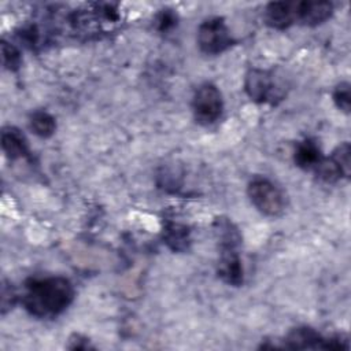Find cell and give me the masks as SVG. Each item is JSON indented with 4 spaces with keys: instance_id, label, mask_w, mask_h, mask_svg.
<instances>
[{
    "instance_id": "1",
    "label": "cell",
    "mask_w": 351,
    "mask_h": 351,
    "mask_svg": "<svg viewBox=\"0 0 351 351\" xmlns=\"http://www.w3.org/2000/svg\"><path fill=\"white\" fill-rule=\"evenodd\" d=\"M74 296V287L66 277H32L25 282L22 303L33 317L55 318L73 303Z\"/></svg>"
},
{
    "instance_id": "2",
    "label": "cell",
    "mask_w": 351,
    "mask_h": 351,
    "mask_svg": "<svg viewBox=\"0 0 351 351\" xmlns=\"http://www.w3.org/2000/svg\"><path fill=\"white\" fill-rule=\"evenodd\" d=\"M252 206L266 217H278L285 211L287 196L284 191L266 177H254L247 186Z\"/></svg>"
},
{
    "instance_id": "3",
    "label": "cell",
    "mask_w": 351,
    "mask_h": 351,
    "mask_svg": "<svg viewBox=\"0 0 351 351\" xmlns=\"http://www.w3.org/2000/svg\"><path fill=\"white\" fill-rule=\"evenodd\" d=\"M281 348L289 350H348V339L343 335L324 336L311 326H298L288 332Z\"/></svg>"
},
{
    "instance_id": "4",
    "label": "cell",
    "mask_w": 351,
    "mask_h": 351,
    "mask_svg": "<svg viewBox=\"0 0 351 351\" xmlns=\"http://www.w3.org/2000/svg\"><path fill=\"white\" fill-rule=\"evenodd\" d=\"M244 90L252 101L261 104H276L285 95L284 86L276 80L274 74L262 69L248 70L244 78Z\"/></svg>"
},
{
    "instance_id": "5",
    "label": "cell",
    "mask_w": 351,
    "mask_h": 351,
    "mask_svg": "<svg viewBox=\"0 0 351 351\" xmlns=\"http://www.w3.org/2000/svg\"><path fill=\"white\" fill-rule=\"evenodd\" d=\"M196 41L199 49L206 55H219L234 43L225 19L221 16L204 19L197 27Z\"/></svg>"
},
{
    "instance_id": "6",
    "label": "cell",
    "mask_w": 351,
    "mask_h": 351,
    "mask_svg": "<svg viewBox=\"0 0 351 351\" xmlns=\"http://www.w3.org/2000/svg\"><path fill=\"white\" fill-rule=\"evenodd\" d=\"M192 111L197 123L203 126L215 123L223 111L221 90L211 82L202 84L193 95Z\"/></svg>"
},
{
    "instance_id": "7",
    "label": "cell",
    "mask_w": 351,
    "mask_h": 351,
    "mask_svg": "<svg viewBox=\"0 0 351 351\" xmlns=\"http://www.w3.org/2000/svg\"><path fill=\"white\" fill-rule=\"evenodd\" d=\"M219 258L217 265L218 277L228 285L239 287L244 281V269L239 255V245L241 240H221Z\"/></svg>"
},
{
    "instance_id": "8",
    "label": "cell",
    "mask_w": 351,
    "mask_h": 351,
    "mask_svg": "<svg viewBox=\"0 0 351 351\" xmlns=\"http://www.w3.org/2000/svg\"><path fill=\"white\" fill-rule=\"evenodd\" d=\"M333 14V4L325 0L295 1L296 23L304 26H318L328 21Z\"/></svg>"
},
{
    "instance_id": "9",
    "label": "cell",
    "mask_w": 351,
    "mask_h": 351,
    "mask_svg": "<svg viewBox=\"0 0 351 351\" xmlns=\"http://www.w3.org/2000/svg\"><path fill=\"white\" fill-rule=\"evenodd\" d=\"M263 19L273 29H287L296 23L295 1H271L265 7Z\"/></svg>"
},
{
    "instance_id": "10",
    "label": "cell",
    "mask_w": 351,
    "mask_h": 351,
    "mask_svg": "<svg viewBox=\"0 0 351 351\" xmlns=\"http://www.w3.org/2000/svg\"><path fill=\"white\" fill-rule=\"evenodd\" d=\"M1 148L11 160L26 158L30 154L25 134L15 126H5L1 130Z\"/></svg>"
},
{
    "instance_id": "11",
    "label": "cell",
    "mask_w": 351,
    "mask_h": 351,
    "mask_svg": "<svg viewBox=\"0 0 351 351\" xmlns=\"http://www.w3.org/2000/svg\"><path fill=\"white\" fill-rule=\"evenodd\" d=\"M324 159L319 145L313 138L299 141L293 151V160L298 167L304 170H314Z\"/></svg>"
},
{
    "instance_id": "12",
    "label": "cell",
    "mask_w": 351,
    "mask_h": 351,
    "mask_svg": "<svg viewBox=\"0 0 351 351\" xmlns=\"http://www.w3.org/2000/svg\"><path fill=\"white\" fill-rule=\"evenodd\" d=\"M163 240L171 251L184 252L191 245V233L186 225L167 222L163 229Z\"/></svg>"
},
{
    "instance_id": "13",
    "label": "cell",
    "mask_w": 351,
    "mask_h": 351,
    "mask_svg": "<svg viewBox=\"0 0 351 351\" xmlns=\"http://www.w3.org/2000/svg\"><path fill=\"white\" fill-rule=\"evenodd\" d=\"M30 129L41 138L51 137L56 130V119L45 110H36L29 118Z\"/></svg>"
},
{
    "instance_id": "14",
    "label": "cell",
    "mask_w": 351,
    "mask_h": 351,
    "mask_svg": "<svg viewBox=\"0 0 351 351\" xmlns=\"http://www.w3.org/2000/svg\"><path fill=\"white\" fill-rule=\"evenodd\" d=\"M332 160L336 163V166L340 169L344 178L350 177L351 173V147L350 143L344 141L340 145H337L333 152L330 154Z\"/></svg>"
},
{
    "instance_id": "15",
    "label": "cell",
    "mask_w": 351,
    "mask_h": 351,
    "mask_svg": "<svg viewBox=\"0 0 351 351\" xmlns=\"http://www.w3.org/2000/svg\"><path fill=\"white\" fill-rule=\"evenodd\" d=\"M1 62L4 69L10 71H16L22 64V55L19 49L5 40L1 41Z\"/></svg>"
},
{
    "instance_id": "16",
    "label": "cell",
    "mask_w": 351,
    "mask_h": 351,
    "mask_svg": "<svg viewBox=\"0 0 351 351\" xmlns=\"http://www.w3.org/2000/svg\"><path fill=\"white\" fill-rule=\"evenodd\" d=\"M332 97H333V101L336 104V107L348 114L350 112V84L347 81H343L340 84L336 85L333 93H332Z\"/></svg>"
},
{
    "instance_id": "17",
    "label": "cell",
    "mask_w": 351,
    "mask_h": 351,
    "mask_svg": "<svg viewBox=\"0 0 351 351\" xmlns=\"http://www.w3.org/2000/svg\"><path fill=\"white\" fill-rule=\"evenodd\" d=\"M177 14L173 11V10H162L158 15H156V19H155V25H156V29L162 33H166V32H170L171 29H174L177 26Z\"/></svg>"
},
{
    "instance_id": "18",
    "label": "cell",
    "mask_w": 351,
    "mask_h": 351,
    "mask_svg": "<svg viewBox=\"0 0 351 351\" xmlns=\"http://www.w3.org/2000/svg\"><path fill=\"white\" fill-rule=\"evenodd\" d=\"M16 292L14 289L12 285L4 284L3 289H1V313L5 314L7 310L12 308L15 302H16Z\"/></svg>"
},
{
    "instance_id": "19",
    "label": "cell",
    "mask_w": 351,
    "mask_h": 351,
    "mask_svg": "<svg viewBox=\"0 0 351 351\" xmlns=\"http://www.w3.org/2000/svg\"><path fill=\"white\" fill-rule=\"evenodd\" d=\"M67 348L69 350H90V348H95V347L90 344L88 337H85L80 333H74L69 339Z\"/></svg>"
}]
</instances>
